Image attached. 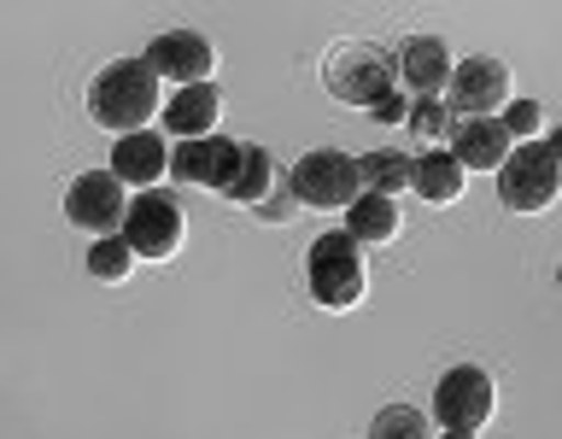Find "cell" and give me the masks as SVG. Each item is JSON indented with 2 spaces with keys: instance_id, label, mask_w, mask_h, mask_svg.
<instances>
[{
  "instance_id": "cell-14",
  "label": "cell",
  "mask_w": 562,
  "mask_h": 439,
  "mask_svg": "<svg viewBox=\"0 0 562 439\" xmlns=\"http://www.w3.org/2000/svg\"><path fill=\"white\" fill-rule=\"evenodd\" d=\"M112 170H117V182H135V188H147L170 170V147L158 140L153 130H140V135H123L117 147H112Z\"/></svg>"
},
{
  "instance_id": "cell-28",
  "label": "cell",
  "mask_w": 562,
  "mask_h": 439,
  "mask_svg": "<svg viewBox=\"0 0 562 439\" xmlns=\"http://www.w3.org/2000/svg\"><path fill=\"white\" fill-rule=\"evenodd\" d=\"M557 281H562V270H557Z\"/></svg>"
},
{
  "instance_id": "cell-10",
  "label": "cell",
  "mask_w": 562,
  "mask_h": 439,
  "mask_svg": "<svg viewBox=\"0 0 562 439\" xmlns=\"http://www.w3.org/2000/svg\"><path fill=\"white\" fill-rule=\"evenodd\" d=\"M504 100H509V70H504L498 59H469V65H457V77H451V88H446V105H451L457 123H474V117L498 112Z\"/></svg>"
},
{
  "instance_id": "cell-19",
  "label": "cell",
  "mask_w": 562,
  "mask_h": 439,
  "mask_svg": "<svg viewBox=\"0 0 562 439\" xmlns=\"http://www.w3.org/2000/svg\"><path fill=\"white\" fill-rule=\"evenodd\" d=\"M411 176H416V158H404V153H369L363 158V188L386 193V200L411 188Z\"/></svg>"
},
{
  "instance_id": "cell-23",
  "label": "cell",
  "mask_w": 562,
  "mask_h": 439,
  "mask_svg": "<svg viewBox=\"0 0 562 439\" xmlns=\"http://www.w3.org/2000/svg\"><path fill=\"white\" fill-rule=\"evenodd\" d=\"M504 130H509V140H533L539 130H544V112H539V105L533 100H516V105H509V112H504Z\"/></svg>"
},
{
  "instance_id": "cell-11",
  "label": "cell",
  "mask_w": 562,
  "mask_h": 439,
  "mask_svg": "<svg viewBox=\"0 0 562 439\" xmlns=\"http://www.w3.org/2000/svg\"><path fill=\"white\" fill-rule=\"evenodd\" d=\"M147 65L158 70V77L193 88V82H211V70H217V47H211L200 30H165L147 47Z\"/></svg>"
},
{
  "instance_id": "cell-5",
  "label": "cell",
  "mask_w": 562,
  "mask_h": 439,
  "mask_svg": "<svg viewBox=\"0 0 562 439\" xmlns=\"http://www.w3.org/2000/svg\"><path fill=\"white\" fill-rule=\"evenodd\" d=\"M492 410H498V386L481 363H457L451 375H439L434 386V421L446 434H481Z\"/></svg>"
},
{
  "instance_id": "cell-8",
  "label": "cell",
  "mask_w": 562,
  "mask_h": 439,
  "mask_svg": "<svg viewBox=\"0 0 562 439\" xmlns=\"http://www.w3.org/2000/svg\"><path fill=\"white\" fill-rule=\"evenodd\" d=\"M188 235V217H182V200L176 193H140V200L130 205V223H123V240L135 246V258H170L176 246H182Z\"/></svg>"
},
{
  "instance_id": "cell-13",
  "label": "cell",
  "mask_w": 562,
  "mask_h": 439,
  "mask_svg": "<svg viewBox=\"0 0 562 439\" xmlns=\"http://www.w3.org/2000/svg\"><path fill=\"white\" fill-rule=\"evenodd\" d=\"M451 153L463 158V170H504L509 153H516V140H509L504 117H474V123H457Z\"/></svg>"
},
{
  "instance_id": "cell-27",
  "label": "cell",
  "mask_w": 562,
  "mask_h": 439,
  "mask_svg": "<svg viewBox=\"0 0 562 439\" xmlns=\"http://www.w3.org/2000/svg\"><path fill=\"white\" fill-rule=\"evenodd\" d=\"M446 439H474V434H446Z\"/></svg>"
},
{
  "instance_id": "cell-21",
  "label": "cell",
  "mask_w": 562,
  "mask_h": 439,
  "mask_svg": "<svg viewBox=\"0 0 562 439\" xmlns=\"http://www.w3.org/2000/svg\"><path fill=\"white\" fill-rule=\"evenodd\" d=\"M369 439H434V428L416 404H386L375 416V428H369Z\"/></svg>"
},
{
  "instance_id": "cell-16",
  "label": "cell",
  "mask_w": 562,
  "mask_h": 439,
  "mask_svg": "<svg viewBox=\"0 0 562 439\" xmlns=\"http://www.w3.org/2000/svg\"><path fill=\"white\" fill-rule=\"evenodd\" d=\"M463 182H469V170H463V158H457L451 147L422 153V158H416V176H411V188H416L428 205H451L457 193H463Z\"/></svg>"
},
{
  "instance_id": "cell-7",
  "label": "cell",
  "mask_w": 562,
  "mask_h": 439,
  "mask_svg": "<svg viewBox=\"0 0 562 439\" xmlns=\"http://www.w3.org/2000/svg\"><path fill=\"white\" fill-rule=\"evenodd\" d=\"M65 217L88 228V235H123V223H130V200H123V182H117V170H88L70 182L65 193Z\"/></svg>"
},
{
  "instance_id": "cell-24",
  "label": "cell",
  "mask_w": 562,
  "mask_h": 439,
  "mask_svg": "<svg viewBox=\"0 0 562 439\" xmlns=\"http://www.w3.org/2000/svg\"><path fill=\"white\" fill-rule=\"evenodd\" d=\"M293 211H305V205H299V200H293V188H288V193H270V200L258 205V217H263V223H288Z\"/></svg>"
},
{
  "instance_id": "cell-4",
  "label": "cell",
  "mask_w": 562,
  "mask_h": 439,
  "mask_svg": "<svg viewBox=\"0 0 562 439\" xmlns=\"http://www.w3.org/2000/svg\"><path fill=\"white\" fill-rule=\"evenodd\" d=\"M311 299L323 311H351L363 299V246L351 235H323L311 246Z\"/></svg>"
},
{
  "instance_id": "cell-2",
  "label": "cell",
  "mask_w": 562,
  "mask_h": 439,
  "mask_svg": "<svg viewBox=\"0 0 562 439\" xmlns=\"http://www.w3.org/2000/svg\"><path fill=\"white\" fill-rule=\"evenodd\" d=\"M323 88H328L334 100L369 105V112H375L386 94H398V53L369 47V42H351V47H340V53L323 65Z\"/></svg>"
},
{
  "instance_id": "cell-1",
  "label": "cell",
  "mask_w": 562,
  "mask_h": 439,
  "mask_svg": "<svg viewBox=\"0 0 562 439\" xmlns=\"http://www.w3.org/2000/svg\"><path fill=\"white\" fill-rule=\"evenodd\" d=\"M88 112H94V123H100V130H112L117 140L123 135H140L153 112L165 117V105H158V70L147 59L105 65L100 77H94V88H88Z\"/></svg>"
},
{
  "instance_id": "cell-26",
  "label": "cell",
  "mask_w": 562,
  "mask_h": 439,
  "mask_svg": "<svg viewBox=\"0 0 562 439\" xmlns=\"http://www.w3.org/2000/svg\"><path fill=\"white\" fill-rule=\"evenodd\" d=\"M544 147H551V158L562 165V130H551V140H544Z\"/></svg>"
},
{
  "instance_id": "cell-9",
  "label": "cell",
  "mask_w": 562,
  "mask_h": 439,
  "mask_svg": "<svg viewBox=\"0 0 562 439\" xmlns=\"http://www.w3.org/2000/svg\"><path fill=\"white\" fill-rule=\"evenodd\" d=\"M240 158H246V147H235V140H223V135L182 140V147L170 153V176H176V182H193V188L228 193V188H235V176H240Z\"/></svg>"
},
{
  "instance_id": "cell-25",
  "label": "cell",
  "mask_w": 562,
  "mask_h": 439,
  "mask_svg": "<svg viewBox=\"0 0 562 439\" xmlns=\"http://www.w3.org/2000/svg\"><path fill=\"white\" fill-rule=\"evenodd\" d=\"M411 105H416V94H411V88H398V94H386V100L375 105V117H381V123H404V117H411Z\"/></svg>"
},
{
  "instance_id": "cell-6",
  "label": "cell",
  "mask_w": 562,
  "mask_h": 439,
  "mask_svg": "<svg viewBox=\"0 0 562 439\" xmlns=\"http://www.w3.org/2000/svg\"><path fill=\"white\" fill-rule=\"evenodd\" d=\"M562 193V165L551 158V147L544 140H521L516 153H509V165L498 170V200L509 211H551Z\"/></svg>"
},
{
  "instance_id": "cell-17",
  "label": "cell",
  "mask_w": 562,
  "mask_h": 439,
  "mask_svg": "<svg viewBox=\"0 0 562 439\" xmlns=\"http://www.w3.org/2000/svg\"><path fill=\"white\" fill-rule=\"evenodd\" d=\"M398 205L386 200V193H363L358 205L346 211V235L358 240V246H386V240H398Z\"/></svg>"
},
{
  "instance_id": "cell-3",
  "label": "cell",
  "mask_w": 562,
  "mask_h": 439,
  "mask_svg": "<svg viewBox=\"0 0 562 439\" xmlns=\"http://www.w3.org/2000/svg\"><path fill=\"white\" fill-rule=\"evenodd\" d=\"M293 200L305 211H351L363 200V158H346V153H305L288 176Z\"/></svg>"
},
{
  "instance_id": "cell-22",
  "label": "cell",
  "mask_w": 562,
  "mask_h": 439,
  "mask_svg": "<svg viewBox=\"0 0 562 439\" xmlns=\"http://www.w3.org/2000/svg\"><path fill=\"white\" fill-rule=\"evenodd\" d=\"M411 123H416V135H428V140L457 135V117H451L446 100H416V105H411Z\"/></svg>"
},
{
  "instance_id": "cell-12",
  "label": "cell",
  "mask_w": 562,
  "mask_h": 439,
  "mask_svg": "<svg viewBox=\"0 0 562 439\" xmlns=\"http://www.w3.org/2000/svg\"><path fill=\"white\" fill-rule=\"evenodd\" d=\"M457 65H451V47L439 42V35H411V42L398 47V82L411 88L416 100H439L451 88Z\"/></svg>"
},
{
  "instance_id": "cell-20",
  "label": "cell",
  "mask_w": 562,
  "mask_h": 439,
  "mask_svg": "<svg viewBox=\"0 0 562 439\" xmlns=\"http://www.w3.org/2000/svg\"><path fill=\"white\" fill-rule=\"evenodd\" d=\"M130 270H135V246L123 240V235H105V240H94V252H88V275L94 281H130Z\"/></svg>"
},
{
  "instance_id": "cell-18",
  "label": "cell",
  "mask_w": 562,
  "mask_h": 439,
  "mask_svg": "<svg viewBox=\"0 0 562 439\" xmlns=\"http://www.w3.org/2000/svg\"><path fill=\"white\" fill-rule=\"evenodd\" d=\"M270 193H276V165H270V153H263V147H246L240 176H235V188H228L223 200H235V205H263Z\"/></svg>"
},
{
  "instance_id": "cell-15",
  "label": "cell",
  "mask_w": 562,
  "mask_h": 439,
  "mask_svg": "<svg viewBox=\"0 0 562 439\" xmlns=\"http://www.w3.org/2000/svg\"><path fill=\"white\" fill-rule=\"evenodd\" d=\"M211 123H217V88H211V82L176 88V100L165 105V130L182 135V140H205Z\"/></svg>"
}]
</instances>
